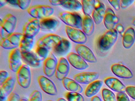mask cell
<instances>
[{
    "label": "cell",
    "instance_id": "cell-25",
    "mask_svg": "<svg viewBox=\"0 0 135 101\" xmlns=\"http://www.w3.org/2000/svg\"><path fill=\"white\" fill-rule=\"evenodd\" d=\"M135 42V30L132 27L127 28L122 36V45L124 48L129 49Z\"/></svg>",
    "mask_w": 135,
    "mask_h": 101
},
{
    "label": "cell",
    "instance_id": "cell-6",
    "mask_svg": "<svg viewBox=\"0 0 135 101\" xmlns=\"http://www.w3.org/2000/svg\"><path fill=\"white\" fill-rule=\"evenodd\" d=\"M23 34L19 32H14L7 38L1 39L0 45L3 49L13 50L18 48Z\"/></svg>",
    "mask_w": 135,
    "mask_h": 101
},
{
    "label": "cell",
    "instance_id": "cell-46",
    "mask_svg": "<svg viewBox=\"0 0 135 101\" xmlns=\"http://www.w3.org/2000/svg\"><path fill=\"white\" fill-rule=\"evenodd\" d=\"M8 4L7 1H4V0H0V8L4 7L6 5Z\"/></svg>",
    "mask_w": 135,
    "mask_h": 101
},
{
    "label": "cell",
    "instance_id": "cell-47",
    "mask_svg": "<svg viewBox=\"0 0 135 101\" xmlns=\"http://www.w3.org/2000/svg\"><path fill=\"white\" fill-rule=\"evenodd\" d=\"M91 101H102V100L99 97L95 95V96L92 97Z\"/></svg>",
    "mask_w": 135,
    "mask_h": 101
},
{
    "label": "cell",
    "instance_id": "cell-8",
    "mask_svg": "<svg viewBox=\"0 0 135 101\" xmlns=\"http://www.w3.org/2000/svg\"><path fill=\"white\" fill-rule=\"evenodd\" d=\"M41 30L40 20L32 18L26 23L23 28V35L34 38Z\"/></svg>",
    "mask_w": 135,
    "mask_h": 101
},
{
    "label": "cell",
    "instance_id": "cell-13",
    "mask_svg": "<svg viewBox=\"0 0 135 101\" xmlns=\"http://www.w3.org/2000/svg\"><path fill=\"white\" fill-rule=\"evenodd\" d=\"M75 50L76 53L85 61L91 63L97 62V58L92 50L84 44H77L75 46Z\"/></svg>",
    "mask_w": 135,
    "mask_h": 101
},
{
    "label": "cell",
    "instance_id": "cell-31",
    "mask_svg": "<svg viewBox=\"0 0 135 101\" xmlns=\"http://www.w3.org/2000/svg\"><path fill=\"white\" fill-rule=\"evenodd\" d=\"M82 9L84 16H90L92 15L95 6L96 1L95 0H83L81 1Z\"/></svg>",
    "mask_w": 135,
    "mask_h": 101
},
{
    "label": "cell",
    "instance_id": "cell-10",
    "mask_svg": "<svg viewBox=\"0 0 135 101\" xmlns=\"http://www.w3.org/2000/svg\"><path fill=\"white\" fill-rule=\"evenodd\" d=\"M22 56L19 48L12 50L8 56V65L11 70L16 72L22 65Z\"/></svg>",
    "mask_w": 135,
    "mask_h": 101
},
{
    "label": "cell",
    "instance_id": "cell-1",
    "mask_svg": "<svg viewBox=\"0 0 135 101\" xmlns=\"http://www.w3.org/2000/svg\"><path fill=\"white\" fill-rule=\"evenodd\" d=\"M58 16L67 26L77 29L82 28L83 18L79 13L65 11L60 13Z\"/></svg>",
    "mask_w": 135,
    "mask_h": 101
},
{
    "label": "cell",
    "instance_id": "cell-27",
    "mask_svg": "<svg viewBox=\"0 0 135 101\" xmlns=\"http://www.w3.org/2000/svg\"><path fill=\"white\" fill-rule=\"evenodd\" d=\"M82 29L86 36L93 34L94 31L95 23L91 16H84L83 17Z\"/></svg>",
    "mask_w": 135,
    "mask_h": 101
},
{
    "label": "cell",
    "instance_id": "cell-20",
    "mask_svg": "<svg viewBox=\"0 0 135 101\" xmlns=\"http://www.w3.org/2000/svg\"><path fill=\"white\" fill-rule=\"evenodd\" d=\"M111 70L115 75L119 78L129 79L133 77V74L131 70L126 66L121 64L113 65L111 67Z\"/></svg>",
    "mask_w": 135,
    "mask_h": 101
},
{
    "label": "cell",
    "instance_id": "cell-18",
    "mask_svg": "<svg viewBox=\"0 0 135 101\" xmlns=\"http://www.w3.org/2000/svg\"><path fill=\"white\" fill-rule=\"evenodd\" d=\"M103 21L106 28L109 31L115 28L116 25L118 23L119 19L113 10L109 8L106 10Z\"/></svg>",
    "mask_w": 135,
    "mask_h": 101
},
{
    "label": "cell",
    "instance_id": "cell-24",
    "mask_svg": "<svg viewBox=\"0 0 135 101\" xmlns=\"http://www.w3.org/2000/svg\"><path fill=\"white\" fill-rule=\"evenodd\" d=\"M105 84L112 90L118 92H125L126 87L122 82L115 77L107 78L104 81Z\"/></svg>",
    "mask_w": 135,
    "mask_h": 101
},
{
    "label": "cell",
    "instance_id": "cell-21",
    "mask_svg": "<svg viewBox=\"0 0 135 101\" xmlns=\"http://www.w3.org/2000/svg\"><path fill=\"white\" fill-rule=\"evenodd\" d=\"M106 10L105 5L99 1H96L95 8L91 15L95 24L99 25L103 21L105 14Z\"/></svg>",
    "mask_w": 135,
    "mask_h": 101
},
{
    "label": "cell",
    "instance_id": "cell-33",
    "mask_svg": "<svg viewBox=\"0 0 135 101\" xmlns=\"http://www.w3.org/2000/svg\"><path fill=\"white\" fill-rule=\"evenodd\" d=\"M65 95L68 101H85L83 96L78 92H69Z\"/></svg>",
    "mask_w": 135,
    "mask_h": 101
},
{
    "label": "cell",
    "instance_id": "cell-23",
    "mask_svg": "<svg viewBox=\"0 0 135 101\" xmlns=\"http://www.w3.org/2000/svg\"><path fill=\"white\" fill-rule=\"evenodd\" d=\"M71 48V43L69 40L63 38L52 50L54 55L62 56L67 54L69 52Z\"/></svg>",
    "mask_w": 135,
    "mask_h": 101
},
{
    "label": "cell",
    "instance_id": "cell-9",
    "mask_svg": "<svg viewBox=\"0 0 135 101\" xmlns=\"http://www.w3.org/2000/svg\"><path fill=\"white\" fill-rule=\"evenodd\" d=\"M62 38H63L56 34H48L41 37L37 41V47H45L49 50L52 49Z\"/></svg>",
    "mask_w": 135,
    "mask_h": 101
},
{
    "label": "cell",
    "instance_id": "cell-49",
    "mask_svg": "<svg viewBox=\"0 0 135 101\" xmlns=\"http://www.w3.org/2000/svg\"><path fill=\"white\" fill-rule=\"evenodd\" d=\"M57 101H67V100H65L63 98H60L58 99L57 100Z\"/></svg>",
    "mask_w": 135,
    "mask_h": 101
},
{
    "label": "cell",
    "instance_id": "cell-30",
    "mask_svg": "<svg viewBox=\"0 0 135 101\" xmlns=\"http://www.w3.org/2000/svg\"><path fill=\"white\" fill-rule=\"evenodd\" d=\"M61 7L69 12H76L82 9V4L79 1L77 0L64 1Z\"/></svg>",
    "mask_w": 135,
    "mask_h": 101
},
{
    "label": "cell",
    "instance_id": "cell-17",
    "mask_svg": "<svg viewBox=\"0 0 135 101\" xmlns=\"http://www.w3.org/2000/svg\"><path fill=\"white\" fill-rule=\"evenodd\" d=\"M15 85V80L12 77H9L0 87L1 101H7L8 97L12 93Z\"/></svg>",
    "mask_w": 135,
    "mask_h": 101
},
{
    "label": "cell",
    "instance_id": "cell-45",
    "mask_svg": "<svg viewBox=\"0 0 135 101\" xmlns=\"http://www.w3.org/2000/svg\"><path fill=\"white\" fill-rule=\"evenodd\" d=\"M8 3L9 4L15 7H18V0H12V1H7Z\"/></svg>",
    "mask_w": 135,
    "mask_h": 101
},
{
    "label": "cell",
    "instance_id": "cell-34",
    "mask_svg": "<svg viewBox=\"0 0 135 101\" xmlns=\"http://www.w3.org/2000/svg\"><path fill=\"white\" fill-rule=\"evenodd\" d=\"M102 95L104 101H117V98L113 92L107 88L103 89Z\"/></svg>",
    "mask_w": 135,
    "mask_h": 101
},
{
    "label": "cell",
    "instance_id": "cell-7",
    "mask_svg": "<svg viewBox=\"0 0 135 101\" xmlns=\"http://www.w3.org/2000/svg\"><path fill=\"white\" fill-rule=\"evenodd\" d=\"M65 32L68 38L77 44H84L87 41V38L84 32L80 29L65 26Z\"/></svg>",
    "mask_w": 135,
    "mask_h": 101
},
{
    "label": "cell",
    "instance_id": "cell-22",
    "mask_svg": "<svg viewBox=\"0 0 135 101\" xmlns=\"http://www.w3.org/2000/svg\"><path fill=\"white\" fill-rule=\"evenodd\" d=\"M40 23L41 30L44 32L53 31L60 24L58 20L51 17L40 20Z\"/></svg>",
    "mask_w": 135,
    "mask_h": 101
},
{
    "label": "cell",
    "instance_id": "cell-29",
    "mask_svg": "<svg viewBox=\"0 0 135 101\" xmlns=\"http://www.w3.org/2000/svg\"><path fill=\"white\" fill-rule=\"evenodd\" d=\"M34 44V38L23 35L18 48L21 52H30L32 51Z\"/></svg>",
    "mask_w": 135,
    "mask_h": 101
},
{
    "label": "cell",
    "instance_id": "cell-15",
    "mask_svg": "<svg viewBox=\"0 0 135 101\" xmlns=\"http://www.w3.org/2000/svg\"><path fill=\"white\" fill-rule=\"evenodd\" d=\"M58 61L55 55L51 53L43 63V72L48 77H52L55 74Z\"/></svg>",
    "mask_w": 135,
    "mask_h": 101
},
{
    "label": "cell",
    "instance_id": "cell-11",
    "mask_svg": "<svg viewBox=\"0 0 135 101\" xmlns=\"http://www.w3.org/2000/svg\"><path fill=\"white\" fill-rule=\"evenodd\" d=\"M38 82L42 90L48 94L56 95L57 90L55 84L52 80L44 75H40L38 78Z\"/></svg>",
    "mask_w": 135,
    "mask_h": 101
},
{
    "label": "cell",
    "instance_id": "cell-37",
    "mask_svg": "<svg viewBox=\"0 0 135 101\" xmlns=\"http://www.w3.org/2000/svg\"><path fill=\"white\" fill-rule=\"evenodd\" d=\"M8 72L5 70L0 71V85H2L9 78Z\"/></svg>",
    "mask_w": 135,
    "mask_h": 101
},
{
    "label": "cell",
    "instance_id": "cell-28",
    "mask_svg": "<svg viewBox=\"0 0 135 101\" xmlns=\"http://www.w3.org/2000/svg\"><path fill=\"white\" fill-rule=\"evenodd\" d=\"M103 84V82L99 80H97L90 84L85 90V95L88 98L95 96L102 88Z\"/></svg>",
    "mask_w": 135,
    "mask_h": 101
},
{
    "label": "cell",
    "instance_id": "cell-4",
    "mask_svg": "<svg viewBox=\"0 0 135 101\" xmlns=\"http://www.w3.org/2000/svg\"><path fill=\"white\" fill-rule=\"evenodd\" d=\"M27 12L33 18L41 20L50 17L54 13V9L50 6L36 5L29 7Z\"/></svg>",
    "mask_w": 135,
    "mask_h": 101
},
{
    "label": "cell",
    "instance_id": "cell-19",
    "mask_svg": "<svg viewBox=\"0 0 135 101\" xmlns=\"http://www.w3.org/2000/svg\"><path fill=\"white\" fill-rule=\"evenodd\" d=\"M21 53L22 60L25 64L33 68L41 67L42 62L35 53L32 51Z\"/></svg>",
    "mask_w": 135,
    "mask_h": 101
},
{
    "label": "cell",
    "instance_id": "cell-36",
    "mask_svg": "<svg viewBox=\"0 0 135 101\" xmlns=\"http://www.w3.org/2000/svg\"><path fill=\"white\" fill-rule=\"evenodd\" d=\"M31 2L30 0H18V6L22 10L28 9Z\"/></svg>",
    "mask_w": 135,
    "mask_h": 101
},
{
    "label": "cell",
    "instance_id": "cell-16",
    "mask_svg": "<svg viewBox=\"0 0 135 101\" xmlns=\"http://www.w3.org/2000/svg\"><path fill=\"white\" fill-rule=\"evenodd\" d=\"M99 74L94 72H83L74 75L73 79L79 84H88L97 80Z\"/></svg>",
    "mask_w": 135,
    "mask_h": 101
},
{
    "label": "cell",
    "instance_id": "cell-3",
    "mask_svg": "<svg viewBox=\"0 0 135 101\" xmlns=\"http://www.w3.org/2000/svg\"><path fill=\"white\" fill-rule=\"evenodd\" d=\"M17 19L12 14H7L3 19H0L1 37L5 38L14 33L17 25Z\"/></svg>",
    "mask_w": 135,
    "mask_h": 101
},
{
    "label": "cell",
    "instance_id": "cell-14",
    "mask_svg": "<svg viewBox=\"0 0 135 101\" xmlns=\"http://www.w3.org/2000/svg\"><path fill=\"white\" fill-rule=\"evenodd\" d=\"M67 59L69 64L78 70H84L89 67L86 62L76 53H69L67 56Z\"/></svg>",
    "mask_w": 135,
    "mask_h": 101
},
{
    "label": "cell",
    "instance_id": "cell-38",
    "mask_svg": "<svg viewBox=\"0 0 135 101\" xmlns=\"http://www.w3.org/2000/svg\"><path fill=\"white\" fill-rule=\"evenodd\" d=\"M126 92L129 97L135 100V86H129L126 87Z\"/></svg>",
    "mask_w": 135,
    "mask_h": 101
},
{
    "label": "cell",
    "instance_id": "cell-44",
    "mask_svg": "<svg viewBox=\"0 0 135 101\" xmlns=\"http://www.w3.org/2000/svg\"><path fill=\"white\" fill-rule=\"evenodd\" d=\"M64 1H58V0H51L49 1V2L52 5L54 6H61Z\"/></svg>",
    "mask_w": 135,
    "mask_h": 101
},
{
    "label": "cell",
    "instance_id": "cell-50",
    "mask_svg": "<svg viewBox=\"0 0 135 101\" xmlns=\"http://www.w3.org/2000/svg\"><path fill=\"white\" fill-rule=\"evenodd\" d=\"M132 23L133 24V25H134L135 27V19H133V20L132 21Z\"/></svg>",
    "mask_w": 135,
    "mask_h": 101
},
{
    "label": "cell",
    "instance_id": "cell-51",
    "mask_svg": "<svg viewBox=\"0 0 135 101\" xmlns=\"http://www.w3.org/2000/svg\"><path fill=\"white\" fill-rule=\"evenodd\" d=\"M53 101V100H48V101Z\"/></svg>",
    "mask_w": 135,
    "mask_h": 101
},
{
    "label": "cell",
    "instance_id": "cell-26",
    "mask_svg": "<svg viewBox=\"0 0 135 101\" xmlns=\"http://www.w3.org/2000/svg\"><path fill=\"white\" fill-rule=\"evenodd\" d=\"M63 86L66 90L70 92H76L81 93L83 89L81 85L71 78L66 77L62 80Z\"/></svg>",
    "mask_w": 135,
    "mask_h": 101
},
{
    "label": "cell",
    "instance_id": "cell-39",
    "mask_svg": "<svg viewBox=\"0 0 135 101\" xmlns=\"http://www.w3.org/2000/svg\"><path fill=\"white\" fill-rule=\"evenodd\" d=\"M117 101H130L129 98L124 92H119L117 95Z\"/></svg>",
    "mask_w": 135,
    "mask_h": 101
},
{
    "label": "cell",
    "instance_id": "cell-48",
    "mask_svg": "<svg viewBox=\"0 0 135 101\" xmlns=\"http://www.w3.org/2000/svg\"><path fill=\"white\" fill-rule=\"evenodd\" d=\"M20 101H28V99L25 97H23L21 98Z\"/></svg>",
    "mask_w": 135,
    "mask_h": 101
},
{
    "label": "cell",
    "instance_id": "cell-43",
    "mask_svg": "<svg viewBox=\"0 0 135 101\" xmlns=\"http://www.w3.org/2000/svg\"><path fill=\"white\" fill-rule=\"evenodd\" d=\"M114 29H116L118 33L123 36L125 32V29L124 28L121 24L118 23L117 24Z\"/></svg>",
    "mask_w": 135,
    "mask_h": 101
},
{
    "label": "cell",
    "instance_id": "cell-5",
    "mask_svg": "<svg viewBox=\"0 0 135 101\" xmlns=\"http://www.w3.org/2000/svg\"><path fill=\"white\" fill-rule=\"evenodd\" d=\"M17 82L20 86L24 88H28L31 84V71L30 66L23 64L16 73Z\"/></svg>",
    "mask_w": 135,
    "mask_h": 101
},
{
    "label": "cell",
    "instance_id": "cell-42",
    "mask_svg": "<svg viewBox=\"0 0 135 101\" xmlns=\"http://www.w3.org/2000/svg\"><path fill=\"white\" fill-rule=\"evenodd\" d=\"M21 98L19 95L13 92L9 95L7 101H20Z\"/></svg>",
    "mask_w": 135,
    "mask_h": 101
},
{
    "label": "cell",
    "instance_id": "cell-40",
    "mask_svg": "<svg viewBox=\"0 0 135 101\" xmlns=\"http://www.w3.org/2000/svg\"><path fill=\"white\" fill-rule=\"evenodd\" d=\"M108 2L116 11H119L120 9V0H111V1L109 0Z\"/></svg>",
    "mask_w": 135,
    "mask_h": 101
},
{
    "label": "cell",
    "instance_id": "cell-32",
    "mask_svg": "<svg viewBox=\"0 0 135 101\" xmlns=\"http://www.w3.org/2000/svg\"><path fill=\"white\" fill-rule=\"evenodd\" d=\"M49 50L42 47H37L35 53L41 62L44 61L49 57Z\"/></svg>",
    "mask_w": 135,
    "mask_h": 101
},
{
    "label": "cell",
    "instance_id": "cell-2",
    "mask_svg": "<svg viewBox=\"0 0 135 101\" xmlns=\"http://www.w3.org/2000/svg\"><path fill=\"white\" fill-rule=\"evenodd\" d=\"M118 34L116 29L109 30L104 33L98 40V46L102 52H106L116 43L118 38Z\"/></svg>",
    "mask_w": 135,
    "mask_h": 101
},
{
    "label": "cell",
    "instance_id": "cell-35",
    "mask_svg": "<svg viewBox=\"0 0 135 101\" xmlns=\"http://www.w3.org/2000/svg\"><path fill=\"white\" fill-rule=\"evenodd\" d=\"M28 101H42V95L41 92L35 90L31 94Z\"/></svg>",
    "mask_w": 135,
    "mask_h": 101
},
{
    "label": "cell",
    "instance_id": "cell-12",
    "mask_svg": "<svg viewBox=\"0 0 135 101\" xmlns=\"http://www.w3.org/2000/svg\"><path fill=\"white\" fill-rule=\"evenodd\" d=\"M70 65L67 59L61 57L58 61L55 76L57 79L62 80L67 77L70 71Z\"/></svg>",
    "mask_w": 135,
    "mask_h": 101
},
{
    "label": "cell",
    "instance_id": "cell-41",
    "mask_svg": "<svg viewBox=\"0 0 135 101\" xmlns=\"http://www.w3.org/2000/svg\"><path fill=\"white\" fill-rule=\"evenodd\" d=\"M134 2V0H121V8L122 9H125L129 7Z\"/></svg>",
    "mask_w": 135,
    "mask_h": 101
}]
</instances>
